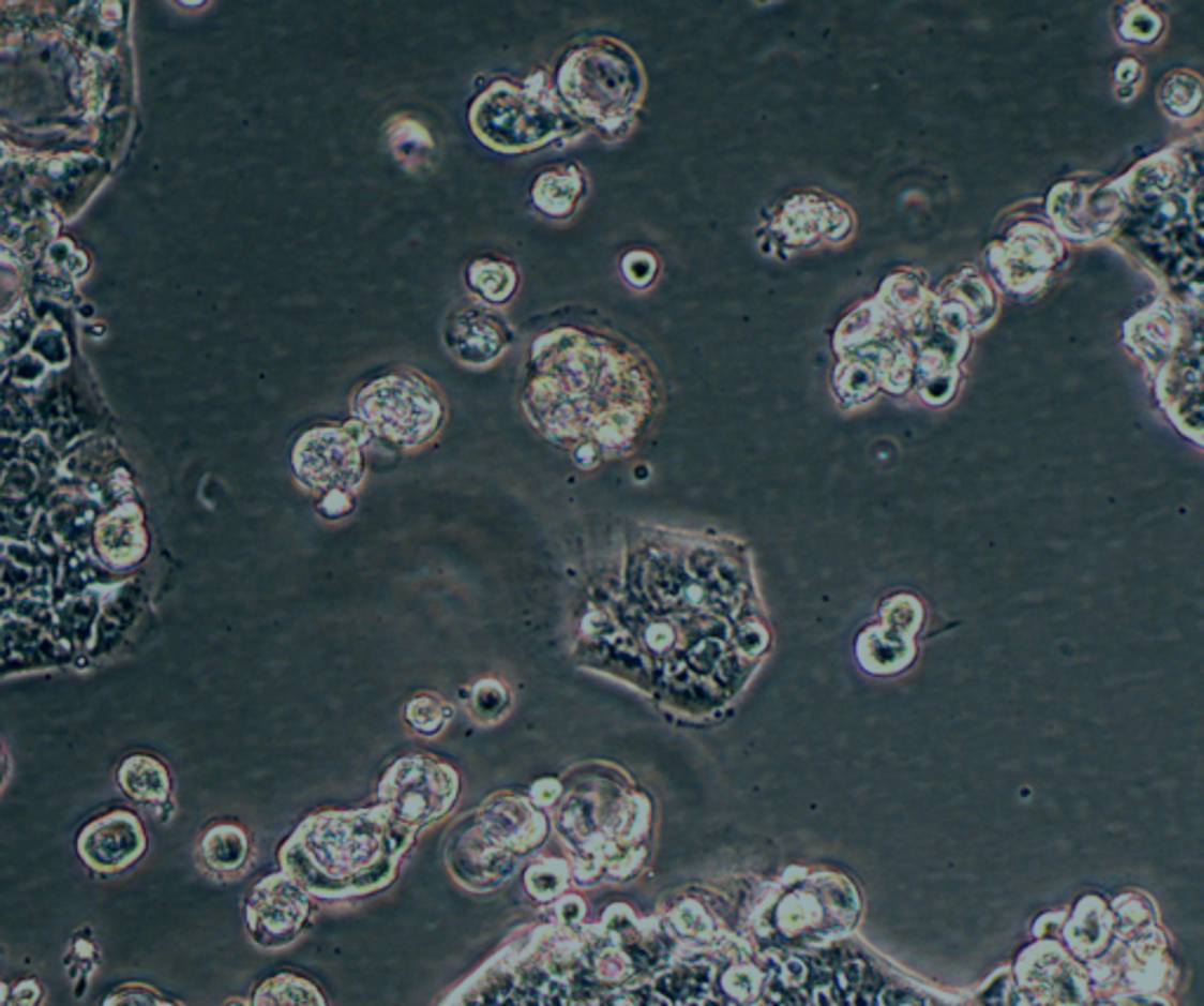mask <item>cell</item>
<instances>
[{
	"mask_svg": "<svg viewBox=\"0 0 1204 1006\" xmlns=\"http://www.w3.org/2000/svg\"><path fill=\"white\" fill-rule=\"evenodd\" d=\"M224 1006H250V1004L243 1000H228Z\"/></svg>",
	"mask_w": 1204,
	"mask_h": 1006,
	"instance_id": "obj_32",
	"label": "cell"
},
{
	"mask_svg": "<svg viewBox=\"0 0 1204 1006\" xmlns=\"http://www.w3.org/2000/svg\"><path fill=\"white\" fill-rule=\"evenodd\" d=\"M565 880H568V868L562 860H541L527 870L525 884L535 899L548 901L562 891Z\"/></svg>",
	"mask_w": 1204,
	"mask_h": 1006,
	"instance_id": "obj_25",
	"label": "cell"
},
{
	"mask_svg": "<svg viewBox=\"0 0 1204 1006\" xmlns=\"http://www.w3.org/2000/svg\"><path fill=\"white\" fill-rule=\"evenodd\" d=\"M255 1006H325V1000L308 980L283 974L257 988Z\"/></svg>",
	"mask_w": 1204,
	"mask_h": 1006,
	"instance_id": "obj_21",
	"label": "cell"
},
{
	"mask_svg": "<svg viewBox=\"0 0 1204 1006\" xmlns=\"http://www.w3.org/2000/svg\"><path fill=\"white\" fill-rule=\"evenodd\" d=\"M1170 90V106L1174 114L1178 116H1188L1193 114L1195 108L1200 106V88L1195 80H1190L1186 76H1178L1174 80H1170V88H1164V92Z\"/></svg>",
	"mask_w": 1204,
	"mask_h": 1006,
	"instance_id": "obj_27",
	"label": "cell"
},
{
	"mask_svg": "<svg viewBox=\"0 0 1204 1006\" xmlns=\"http://www.w3.org/2000/svg\"><path fill=\"white\" fill-rule=\"evenodd\" d=\"M460 779L428 757H405L389 769L379 785L381 807L407 828L426 826L452 809Z\"/></svg>",
	"mask_w": 1204,
	"mask_h": 1006,
	"instance_id": "obj_7",
	"label": "cell"
},
{
	"mask_svg": "<svg viewBox=\"0 0 1204 1006\" xmlns=\"http://www.w3.org/2000/svg\"><path fill=\"white\" fill-rule=\"evenodd\" d=\"M41 1000V988L35 984H21L15 988V1004L17 1006H35Z\"/></svg>",
	"mask_w": 1204,
	"mask_h": 1006,
	"instance_id": "obj_31",
	"label": "cell"
},
{
	"mask_svg": "<svg viewBox=\"0 0 1204 1006\" xmlns=\"http://www.w3.org/2000/svg\"><path fill=\"white\" fill-rule=\"evenodd\" d=\"M468 285L490 304H506L517 287V273L509 261L480 259L468 269Z\"/></svg>",
	"mask_w": 1204,
	"mask_h": 1006,
	"instance_id": "obj_20",
	"label": "cell"
},
{
	"mask_svg": "<svg viewBox=\"0 0 1204 1006\" xmlns=\"http://www.w3.org/2000/svg\"><path fill=\"white\" fill-rule=\"evenodd\" d=\"M412 828L387 809L311 819L283 854L287 875L311 894L353 896L387 884Z\"/></svg>",
	"mask_w": 1204,
	"mask_h": 1006,
	"instance_id": "obj_3",
	"label": "cell"
},
{
	"mask_svg": "<svg viewBox=\"0 0 1204 1006\" xmlns=\"http://www.w3.org/2000/svg\"><path fill=\"white\" fill-rule=\"evenodd\" d=\"M621 271L626 281H629L633 287L643 289L654 283L659 264L652 252H629L621 261Z\"/></svg>",
	"mask_w": 1204,
	"mask_h": 1006,
	"instance_id": "obj_26",
	"label": "cell"
},
{
	"mask_svg": "<svg viewBox=\"0 0 1204 1006\" xmlns=\"http://www.w3.org/2000/svg\"><path fill=\"white\" fill-rule=\"evenodd\" d=\"M448 864L464 887L485 891L511 877L515 858L492 842L480 826L456 835L450 844Z\"/></svg>",
	"mask_w": 1204,
	"mask_h": 1006,
	"instance_id": "obj_12",
	"label": "cell"
},
{
	"mask_svg": "<svg viewBox=\"0 0 1204 1006\" xmlns=\"http://www.w3.org/2000/svg\"><path fill=\"white\" fill-rule=\"evenodd\" d=\"M308 891L290 875H271L259 882L247 901V929L259 948L275 950L290 945L308 917Z\"/></svg>",
	"mask_w": 1204,
	"mask_h": 1006,
	"instance_id": "obj_10",
	"label": "cell"
},
{
	"mask_svg": "<svg viewBox=\"0 0 1204 1006\" xmlns=\"http://www.w3.org/2000/svg\"><path fill=\"white\" fill-rule=\"evenodd\" d=\"M769 640L741 543L649 529L631 545L621 590L584 619L582 647L607 673L631 654L629 682L706 715L739 694Z\"/></svg>",
	"mask_w": 1204,
	"mask_h": 1006,
	"instance_id": "obj_1",
	"label": "cell"
},
{
	"mask_svg": "<svg viewBox=\"0 0 1204 1006\" xmlns=\"http://www.w3.org/2000/svg\"><path fill=\"white\" fill-rule=\"evenodd\" d=\"M351 506H353L351 496H348L346 492H330V494H325V499L320 504V511H322V515H328V517H342V515L351 511Z\"/></svg>",
	"mask_w": 1204,
	"mask_h": 1006,
	"instance_id": "obj_29",
	"label": "cell"
},
{
	"mask_svg": "<svg viewBox=\"0 0 1204 1006\" xmlns=\"http://www.w3.org/2000/svg\"><path fill=\"white\" fill-rule=\"evenodd\" d=\"M478 826L506 852H529L546 838V819L521 797L497 795L480 809Z\"/></svg>",
	"mask_w": 1204,
	"mask_h": 1006,
	"instance_id": "obj_14",
	"label": "cell"
},
{
	"mask_svg": "<svg viewBox=\"0 0 1204 1006\" xmlns=\"http://www.w3.org/2000/svg\"><path fill=\"white\" fill-rule=\"evenodd\" d=\"M247 835L236 826H214L202 838L200 854L212 870L234 872L247 860Z\"/></svg>",
	"mask_w": 1204,
	"mask_h": 1006,
	"instance_id": "obj_19",
	"label": "cell"
},
{
	"mask_svg": "<svg viewBox=\"0 0 1204 1006\" xmlns=\"http://www.w3.org/2000/svg\"><path fill=\"white\" fill-rule=\"evenodd\" d=\"M913 657V640L887 626L866 628L857 640V659L871 675H894L910 665Z\"/></svg>",
	"mask_w": 1204,
	"mask_h": 1006,
	"instance_id": "obj_16",
	"label": "cell"
},
{
	"mask_svg": "<svg viewBox=\"0 0 1204 1006\" xmlns=\"http://www.w3.org/2000/svg\"><path fill=\"white\" fill-rule=\"evenodd\" d=\"M118 783L135 802L144 805L165 802L170 795V774L149 755L127 757L118 769Z\"/></svg>",
	"mask_w": 1204,
	"mask_h": 1006,
	"instance_id": "obj_18",
	"label": "cell"
},
{
	"mask_svg": "<svg viewBox=\"0 0 1204 1006\" xmlns=\"http://www.w3.org/2000/svg\"><path fill=\"white\" fill-rule=\"evenodd\" d=\"M104 1006H177V1004L163 1000L159 992H153L149 988L127 986L123 990H118L116 995L106 997Z\"/></svg>",
	"mask_w": 1204,
	"mask_h": 1006,
	"instance_id": "obj_28",
	"label": "cell"
},
{
	"mask_svg": "<svg viewBox=\"0 0 1204 1006\" xmlns=\"http://www.w3.org/2000/svg\"><path fill=\"white\" fill-rule=\"evenodd\" d=\"M471 125L487 147L515 153L546 147L580 120L544 85L495 82L473 104Z\"/></svg>",
	"mask_w": 1204,
	"mask_h": 1006,
	"instance_id": "obj_5",
	"label": "cell"
},
{
	"mask_svg": "<svg viewBox=\"0 0 1204 1006\" xmlns=\"http://www.w3.org/2000/svg\"><path fill=\"white\" fill-rule=\"evenodd\" d=\"M556 94L580 123L593 125L602 137L617 141L641 111L645 74L631 47L596 35L565 52L556 71Z\"/></svg>",
	"mask_w": 1204,
	"mask_h": 1006,
	"instance_id": "obj_4",
	"label": "cell"
},
{
	"mask_svg": "<svg viewBox=\"0 0 1204 1006\" xmlns=\"http://www.w3.org/2000/svg\"><path fill=\"white\" fill-rule=\"evenodd\" d=\"M558 795H560V785H558L556 781H539V783L532 787V799H535L537 805H541V807L551 805L553 799H556Z\"/></svg>",
	"mask_w": 1204,
	"mask_h": 1006,
	"instance_id": "obj_30",
	"label": "cell"
},
{
	"mask_svg": "<svg viewBox=\"0 0 1204 1006\" xmlns=\"http://www.w3.org/2000/svg\"><path fill=\"white\" fill-rule=\"evenodd\" d=\"M854 228L852 212L824 193H798L779 202L767 222V238L784 247H812L816 242H840Z\"/></svg>",
	"mask_w": 1204,
	"mask_h": 1006,
	"instance_id": "obj_9",
	"label": "cell"
},
{
	"mask_svg": "<svg viewBox=\"0 0 1204 1006\" xmlns=\"http://www.w3.org/2000/svg\"><path fill=\"white\" fill-rule=\"evenodd\" d=\"M297 478L318 492H348L363 478V456L353 435L340 429H313L295 445Z\"/></svg>",
	"mask_w": 1204,
	"mask_h": 1006,
	"instance_id": "obj_8",
	"label": "cell"
},
{
	"mask_svg": "<svg viewBox=\"0 0 1204 1006\" xmlns=\"http://www.w3.org/2000/svg\"><path fill=\"white\" fill-rule=\"evenodd\" d=\"M144 531L139 515L132 508H123L116 515L100 525L97 531V545L106 562L116 567H125L135 562L144 553Z\"/></svg>",
	"mask_w": 1204,
	"mask_h": 1006,
	"instance_id": "obj_17",
	"label": "cell"
},
{
	"mask_svg": "<svg viewBox=\"0 0 1204 1006\" xmlns=\"http://www.w3.org/2000/svg\"><path fill=\"white\" fill-rule=\"evenodd\" d=\"M353 409L365 426L403 447L426 442L442 421L438 395L412 374H389L367 384L356 395Z\"/></svg>",
	"mask_w": 1204,
	"mask_h": 1006,
	"instance_id": "obj_6",
	"label": "cell"
},
{
	"mask_svg": "<svg viewBox=\"0 0 1204 1006\" xmlns=\"http://www.w3.org/2000/svg\"><path fill=\"white\" fill-rule=\"evenodd\" d=\"M509 339V327L483 306H466L456 311L450 315L448 330H445V342H448L456 360L473 367H483L497 360Z\"/></svg>",
	"mask_w": 1204,
	"mask_h": 1006,
	"instance_id": "obj_13",
	"label": "cell"
},
{
	"mask_svg": "<svg viewBox=\"0 0 1204 1006\" xmlns=\"http://www.w3.org/2000/svg\"><path fill=\"white\" fill-rule=\"evenodd\" d=\"M511 706V694L495 677L480 680L471 692V710L478 720L492 722L499 720L501 715Z\"/></svg>",
	"mask_w": 1204,
	"mask_h": 1006,
	"instance_id": "obj_23",
	"label": "cell"
},
{
	"mask_svg": "<svg viewBox=\"0 0 1204 1006\" xmlns=\"http://www.w3.org/2000/svg\"><path fill=\"white\" fill-rule=\"evenodd\" d=\"M657 405L652 365L619 336L560 327L532 346L527 415L584 468L629 452L652 423Z\"/></svg>",
	"mask_w": 1204,
	"mask_h": 1006,
	"instance_id": "obj_2",
	"label": "cell"
},
{
	"mask_svg": "<svg viewBox=\"0 0 1204 1006\" xmlns=\"http://www.w3.org/2000/svg\"><path fill=\"white\" fill-rule=\"evenodd\" d=\"M881 619L883 626L892 628L906 637H913V633L920 628L922 621V607L920 602L910 596H894L885 600V604L881 607Z\"/></svg>",
	"mask_w": 1204,
	"mask_h": 1006,
	"instance_id": "obj_24",
	"label": "cell"
},
{
	"mask_svg": "<svg viewBox=\"0 0 1204 1006\" xmlns=\"http://www.w3.org/2000/svg\"><path fill=\"white\" fill-rule=\"evenodd\" d=\"M586 175L580 165H558L541 172L532 186V200L551 220H568L586 198Z\"/></svg>",
	"mask_w": 1204,
	"mask_h": 1006,
	"instance_id": "obj_15",
	"label": "cell"
},
{
	"mask_svg": "<svg viewBox=\"0 0 1204 1006\" xmlns=\"http://www.w3.org/2000/svg\"><path fill=\"white\" fill-rule=\"evenodd\" d=\"M144 846L147 840H144L139 821L125 811H116L90 823L78 838L82 860L100 872H116L135 864L144 854Z\"/></svg>",
	"mask_w": 1204,
	"mask_h": 1006,
	"instance_id": "obj_11",
	"label": "cell"
},
{
	"mask_svg": "<svg viewBox=\"0 0 1204 1006\" xmlns=\"http://www.w3.org/2000/svg\"><path fill=\"white\" fill-rule=\"evenodd\" d=\"M452 712L454 710L448 703H442L438 696L419 694L412 701H407L405 720L421 736H438L452 718Z\"/></svg>",
	"mask_w": 1204,
	"mask_h": 1006,
	"instance_id": "obj_22",
	"label": "cell"
}]
</instances>
